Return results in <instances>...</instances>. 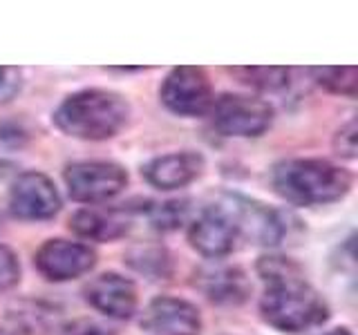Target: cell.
<instances>
[{
    "label": "cell",
    "mask_w": 358,
    "mask_h": 335,
    "mask_svg": "<svg viewBox=\"0 0 358 335\" xmlns=\"http://www.w3.org/2000/svg\"><path fill=\"white\" fill-rule=\"evenodd\" d=\"M257 273L266 284L260 313L268 327L285 333H300L329 318L324 299L307 284L300 268L287 257H262L257 262Z\"/></svg>",
    "instance_id": "obj_1"
},
{
    "label": "cell",
    "mask_w": 358,
    "mask_h": 335,
    "mask_svg": "<svg viewBox=\"0 0 358 335\" xmlns=\"http://www.w3.org/2000/svg\"><path fill=\"white\" fill-rule=\"evenodd\" d=\"M130 105L112 89H81L67 96L54 112V123L67 137L106 141L126 126Z\"/></svg>",
    "instance_id": "obj_2"
},
{
    "label": "cell",
    "mask_w": 358,
    "mask_h": 335,
    "mask_svg": "<svg viewBox=\"0 0 358 335\" xmlns=\"http://www.w3.org/2000/svg\"><path fill=\"white\" fill-rule=\"evenodd\" d=\"M271 186L289 204L322 206L350 193L352 174L324 159H287L273 165Z\"/></svg>",
    "instance_id": "obj_3"
},
{
    "label": "cell",
    "mask_w": 358,
    "mask_h": 335,
    "mask_svg": "<svg viewBox=\"0 0 358 335\" xmlns=\"http://www.w3.org/2000/svg\"><path fill=\"white\" fill-rule=\"evenodd\" d=\"M213 126L224 137H260L273 121V107L246 94H222L210 105Z\"/></svg>",
    "instance_id": "obj_4"
},
{
    "label": "cell",
    "mask_w": 358,
    "mask_h": 335,
    "mask_svg": "<svg viewBox=\"0 0 358 335\" xmlns=\"http://www.w3.org/2000/svg\"><path fill=\"white\" fill-rule=\"evenodd\" d=\"M65 186L74 201L101 204L128 186V172L115 161H78L67 165Z\"/></svg>",
    "instance_id": "obj_5"
},
{
    "label": "cell",
    "mask_w": 358,
    "mask_h": 335,
    "mask_svg": "<svg viewBox=\"0 0 358 335\" xmlns=\"http://www.w3.org/2000/svg\"><path fill=\"white\" fill-rule=\"evenodd\" d=\"M159 98L179 117H199L213 105V85L201 67H175L164 78Z\"/></svg>",
    "instance_id": "obj_6"
},
{
    "label": "cell",
    "mask_w": 358,
    "mask_h": 335,
    "mask_svg": "<svg viewBox=\"0 0 358 335\" xmlns=\"http://www.w3.org/2000/svg\"><path fill=\"white\" fill-rule=\"evenodd\" d=\"M11 215L25 221L52 219L61 210L59 190L43 172H22L9 193Z\"/></svg>",
    "instance_id": "obj_7"
},
{
    "label": "cell",
    "mask_w": 358,
    "mask_h": 335,
    "mask_svg": "<svg viewBox=\"0 0 358 335\" xmlns=\"http://www.w3.org/2000/svg\"><path fill=\"white\" fill-rule=\"evenodd\" d=\"M36 268L50 282H67V279L85 275L96 264V253L83 241L50 239L36 253Z\"/></svg>",
    "instance_id": "obj_8"
},
{
    "label": "cell",
    "mask_w": 358,
    "mask_h": 335,
    "mask_svg": "<svg viewBox=\"0 0 358 335\" xmlns=\"http://www.w3.org/2000/svg\"><path fill=\"white\" fill-rule=\"evenodd\" d=\"M238 237V226H235L231 212L224 204L201 210V215L193 221L188 232L190 246L204 257H213V260L227 257L235 248Z\"/></svg>",
    "instance_id": "obj_9"
},
{
    "label": "cell",
    "mask_w": 358,
    "mask_h": 335,
    "mask_svg": "<svg viewBox=\"0 0 358 335\" xmlns=\"http://www.w3.org/2000/svg\"><path fill=\"white\" fill-rule=\"evenodd\" d=\"M141 327L155 335H199L201 315L190 302L162 295L145 306Z\"/></svg>",
    "instance_id": "obj_10"
},
{
    "label": "cell",
    "mask_w": 358,
    "mask_h": 335,
    "mask_svg": "<svg viewBox=\"0 0 358 335\" xmlns=\"http://www.w3.org/2000/svg\"><path fill=\"white\" fill-rule=\"evenodd\" d=\"M224 206L229 208L231 217L238 226L240 234H246L249 239L255 244H264V246H273L285 237V221L278 215L275 210H271L264 204H257V201L244 199L233 195L224 201Z\"/></svg>",
    "instance_id": "obj_11"
},
{
    "label": "cell",
    "mask_w": 358,
    "mask_h": 335,
    "mask_svg": "<svg viewBox=\"0 0 358 335\" xmlns=\"http://www.w3.org/2000/svg\"><path fill=\"white\" fill-rule=\"evenodd\" d=\"M85 299L108 318L128 320L137 311V288L119 273H103L85 286Z\"/></svg>",
    "instance_id": "obj_12"
},
{
    "label": "cell",
    "mask_w": 358,
    "mask_h": 335,
    "mask_svg": "<svg viewBox=\"0 0 358 335\" xmlns=\"http://www.w3.org/2000/svg\"><path fill=\"white\" fill-rule=\"evenodd\" d=\"M201 170H204V156L193 150H182L152 159L143 168V177L159 190H177L195 181Z\"/></svg>",
    "instance_id": "obj_13"
},
{
    "label": "cell",
    "mask_w": 358,
    "mask_h": 335,
    "mask_svg": "<svg viewBox=\"0 0 358 335\" xmlns=\"http://www.w3.org/2000/svg\"><path fill=\"white\" fill-rule=\"evenodd\" d=\"M195 286L217 304H242L249 297L251 284L238 266H206L195 273Z\"/></svg>",
    "instance_id": "obj_14"
},
{
    "label": "cell",
    "mask_w": 358,
    "mask_h": 335,
    "mask_svg": "<svg viewBox=\"0 0 358 335\" xmlns=\"http://www.w3.org/2000/svg\"><path fill=\"white\" fill-rule=\"evenodd\" d=\"M70 228L83 239L92 241H115L128 232L130 219L123 208H110V210H99V208H83L72 215Z\"/></svg>",
    "instance_id": "obj_15"
},
{
    "label": "cell",
    "mask_w": 358,
    "mask_h": 335,
    "mask_svg": "<svg viewBox=\"0 0 358 335\" xmlns=\"http://www.w3.org/2000/svg\"><path fill=\"white\" fill-rule=\"evenodd\" d=\"M235 76H240L244 85H251L264 92H278L289 85V70L287 67H235L231 70Z\"/></svg>",
    "instance_id": "obj_16"
},
{
    "label": "cell",
    "mask_w": 358,
    "mask_h": 335,
    "mask_svg": "<svg viewBox=\"0 0 358 335\" xmlns=\"http://www.w3.org/2000/svg\"><path fill=\"white\" fill-rule=\"evenodd\" d=\"M316 83L324 89H329L334 94L341 96H356V67L345 65V67H313L311 70Z\"/></svg>",
    "instance_id": "obj_17"
},
{
    "label": "cell",
    "mask_w": 358,
    "mask_h": 335,
    "mask_svg": "<svg viewBox=\"0 0 358 335\" xmlns=\"http://www.w3.org/2000/svg\"><path fill=\"white\" fill-rule=\"evenodd\" d=\"M128 262L137 268L139 273L152 275V277H166L168 273V255L164 248H157V246H148V248H137L130 253Z\"/></svg>",
    "instance_id": "obj_18"
},
{
    "label": "cell",
    "mask_w": 358,
    "mask_h": 335,
    "mask_svg": "<svg viewBox=\"0 0 358 335\" xmlns=\"http://www.w3.org/2000/svg\"><path fill=\"white\" fill-rule=\"evenodd\" d=\"M186 212H188L186 201H166V204H157L155 208H150V221L159 230H173L177 226H182Z\"/></svg>",
    "instance_id": "obj_19"
},
{
    "label": "cell",
    "mask_w": 358,
    "mask_h": 335,
    "mask_svg": "<svg viewBox=\"0 0 358 335\" xmlns=\"http://www.w3.org/2000/svg\"><path fill=\"white\" fill-rule=\"evenodd\" d=\"M20 279V264L9 246L0 244V293L11 290Z\"/></svg>",
    "instance_id": "obj_20"
},
{
    "label": "cell",
    "mask_w": 358,
    "mask_h": 335,
    "mask_svg": "<svg viewBox=\"0 0 358 335\" xmlns=\"http://www.w3.org/2000/svg\"><path fill=\"white\" fill-rule=\"evenodd\" d=\"M334 150L338 156H343V159H354L356 156V121L354 119L336 132Z\"/></svg>",
    "instance_id": "obj_21"
},
{
    "label": "cell",
    "mask_w": 358,
    "mask_h": 335,
    "mask_svg": "<svg viewBox=\"0 0 358 335\" xmlns=\"http://www.w3.org/2000/svg\"><path fill=\"white\" fill-rule=\"evenodd\" d=\"M22 74L18 67H0V103L14 98L20 92Z\"/></svg>",
    "instance_id": "obj_22"
},
{
    "label": "cell",
    "mask_w": 358,
    "mask_h": 335,
    "mask_svg": "<svg viewBox=\"0 0 358 335\" xmlns=\"http://www.w3.org/2000/svg\"><path fill=\"white\" fill-rule=\"evenodd\" d=\"M61 335H115V333L94 320H74L67 324Z\"/></svg>",
    "instance_id": "obj_23"
},
{
    "label": "cell",
    "mask_w": 358,
    "mask_h": 335,
    "mask_svg": "<svg viewBox=\"0 0 358 335\" xmlns=\"http://www.w3.org/2000/svg\"><path fill=\"white\" fill-rule=\"evenodd\" d=\"M327 335H352V331H347V329H334Z\"/></svg>",
    "instance_id": "obj_24"
},
{
    "label": "cell",
    "mask_w": 358,
    "mask_h": 335,
    "mask_svg": "<svg viewBox=\"0 0 358 335\" xmlns=\"http://www.w3.org/2000/svg\"><path fill=\"white\" fill-rule=\"evenodd\" d=\"M0 335H11L9 331H5V329H0Z\"/></svg>",
    "instance_id": "obj_25"
}]
</instances>
